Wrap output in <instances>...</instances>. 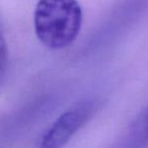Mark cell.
Returning a JSON list of instances; mask_svg holds the SVG:
<instances>
[{"label":"cell","instance_id":"1","mask_svg":"<svg viewBox=\"0 0 148 148\" xmlns=\"http://www.w3.org/2000/svg\"><path fill=\"white\" fill-rule=\"evenodd\" d=\"M35 33L51 50L69 47L82 25V9L76 0H39L34 13Z\"/></svg>","mask_w":148,"mask_h":148},{"label":"cell","instance_id":"2","mask_svg":"<svg viewBox=\"0 0 148 148\" xmlns=\"http://www.w3.org/2000/svg\"><path fill=\"white\" fill-rule=\"evenodd\" d=\"M99 107L97 99H85L62 113L42 138L40 148H63Z\"/></svg>","mask_w":148,"mask_h":148},{"label":"cell","instance_id":"3","mask_svg":"<svg viewBox=\"0 0 148 148\" xmlns=\"http://www.w3.org/2000/svg\"><path fill=\"white\" fill-rule=\"evenodd\" d=\"M7 58H8V49H7L6 40L2 29L0 27V73H2L6 67Z\"/></svg>","mask_w":148,"mask_h":148},{"label":"cell","instance_id":"4","mask_svg":"<svg viewBox=\"0 0 148 148\" xmlns=\"http://www.w3.org/2000/svg\"><path fill=\"white\" fill-rule=\"evenodd\" d=\"M141 130H142V134L145 137H148V110L146 111V113L144 114L143 118H142Z\"/></svg>","mask_w":148,"mask_h":148}]
</instances>
